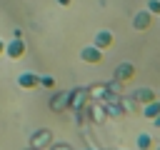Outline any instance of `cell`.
<instances>
[{
  "label": "cell",
  "mask_w": 160,
  "mask_h": 150,
  "mask_svg": "<svg viewBox=\"0 0 160 150\" xmlns=\"http://www.w3.org/2000/svg\"><path fill=\"white\" fill-rule=\"evenodd\" d=\"M140 112H142V118H145V120H152V118L160 112V98H155V100L145 102V105L140 108Z\"/></svg>",
  "instance_id": "cell-12"
},
{
  "label": "cell",
  "mask_w": 160,
  "mask_h": 150,
  "mask_svg": "<svg viewBox=\"0 0 160 150\" xmlns=\"http://www.w3.org/2000/svg\"><path fill=\"white\" fill-rule=\"evenodd\" d=\"M88 95H90L92 100H105V98H108V88H105V85H95V88L88 90Z\"/></svg>",
  "instance_id": "cell-15"
},
{
  "label": "cell",
  "mask_w": 160,
  "mask_h": 150,
  "mask_svg": "<svg viewBox=\"0 0 160 150\" xmlns=\"http://www.w3.org/2000/svg\"><path fill=\"white\" fill-rule=\"evenodd\" d=\"M112 42H115V38H112V32H110V30H98V32H95L92 45H95V48H100L102 52H105L108 48H112Z\"/></svg>",
  "instance_id": "cell-7"
},
{
  "label": "cell",
  "mask_w": 160,
  "mask_h": 150,
  "mask_svg": "<svg viewBox=\"0 0 160 150\" xmlns=\"http://www.w3.org/2000/svg\"><path fill=\"white\" fill-rule=\"evenodd\" d=\"M145 10H150L152 12V18L155 15H160V0H148V8Z\"/></svg>",
  "instance_id": "cell-18"
},
{
  "label": "cell",
  "mask_w": 160,
  "mask_h": 150,
  "mask_svg": "<svg viewBox=\"0 0 160 150\" xmlns=\"http://www.w3.org/2000/svg\"><path fill=\"white\" fill-rule=\"evenodd\" d=\"M28 150H38V148H28Z\"/></svg>",
  "instance_id": "cell-23"
},
{
  "label": "cell",
  "mask_w": 160,
  "mask_h": 150,
  "mask_svg": "<svg viewBox=\"0 0 160 150\" xmlns=\"http://www.w3.org/2000/svg\"><path fill=\"white\" fill-rule=\"evenodd\" d=\"M88 98H90V95H88V90H85V88H75V90H70V92H68V108H72V110L78 112V110L85 105V100H88Z\"/></svg>",
  "instance_id": "cell-2"
},
{
  "label": "cell",
  "mask_w": 160,
  "mask_h": 150,
  "mask_svg": "<svg viewBox=\"0 0 160 150\" xmlns=\"http://www.w3.org/2000/svg\"><path fill=\"white\" fill-rule=\"evenodd\" d=\"M18 85H20L22 90L40 88V75H35V72H20V75H18Z\"/></svg>",
  "instance_id": "cell-8"
},
{
  "label": "cell",
  "mask_w": 160,
  "mask_h": 150,
  "mask_svg": "<svg viewBox=\"0 0 160 150\" xmlns=\"http://www.w3.org/2000/svg\"><path fill=\"white\" fill-rule=\"evenodd\" d=\"M150 122H152V125H155V128H158V130H160V112H158V115H155V118H152V120H150Z\"/></svg>",
  "instance_id": "cell-20"
},
{
  "label": "cell",
  "mask_w": 160,
  "mask_h": 150,
  "mask_svg": "<svg viewBox=\"0 0 160 150\" xmlns=\"http://www.w3.org/2000/svg\"><path fill=\"white\" fill-rule=\"evenodd\" d=\"M135 145H138V150H152V138L148 132H140L135 138Z\"/></svg>",
  "instance_id": "cell-14"
},
{
  "label": "cell",
  "mask_w": 160,
  "mask_h": 150,
  "mask_svg": "<svg viewBox=\"0 0 160 150\" xmlns=\"http://www.w3.org/2000/svg\"><path fill=\"white\" fill-rule=\"evenodd\" d=\"M40 88H55V78L52 75H40Z\"/></svg>",
  "instance_id": "cell-17"
},
{
  "label": "cell",
  "mask_w": 160,
  "mask_h": 150,
  "mask_svg": "<svg viewBox=\"0 0 160 150\" xmlns=\"http://www.w3.org/2000/svg\"><path fill=\"white\" fill-rule=\"evenodd\" d=\"M68 108V92H55L52 100H50V110L52 112H62Z\"/></svg>",
  "instance_id": "cell-13"
},
{
  "label": "cell",
  "mask_w": 160,
  "mask_h": 150,
  "mask_svg": "<svg viewBox=\"0 0 160 150\" xmlns=\"http://www.w3.org/2000/svg\"><path fill=\"white\" fill-rule=\"evenodd\" d=\"M70 2H72V0H58V5H62V8H68Z\"/></svg>",
  "instance_id": "cell-21"
},
{
  "label": "cell",
  "mask_w": 160,
  "mask_h": 150,
  "mask_svg": "<svg viewBox=\"0 0 160 150\" xmlns=\"http://www.w3.org/2000/svg\"><path fill=\"white\" fill-rule=\"evenodd\" d=\"M120 108H122V112L125 115H135V112H140V102L132 98V95H120Z\"/></svg>",
  "instance_id": "cell-9"
},
{
  "label": "cell",
  "mask_w": 160,
  "mask_h": 150,
  "mask_svg": "<svg viewBox=\"0 0 160 150\" xmlns=\"http://www.w3.org/2000/svg\"><path fill=\"white\" fill-rule=\"evenodd\" d=\"M152 150H160V145H158V148H152Z\"/></svg>",
  "instance_id": "cell-24"
},
{
  "label": "cell",
  "mask_w": 160,
  "mask_h": 150,
  "mask_svg": "<svg viewBox=\"0 0 160 150\" xmlns=\"http://www.w3.org/2000/svg\"><path fill=\"white\" fill-rule=\"evenodd\" d=\"M130 95H132L140 105H145V102H150V100H155V98H158V92H155L152 88H138V90H132Z\"/></svg>",
  "instance_id": "cell-10"
},
{
  "label": "cell",
  "mask_w": 160,
  "mask_h": 150,
  "mask_svg": "<svg viewBox=\"0 0 160 150\" xmlns=\"http://www.w3.org/2000/svg\"><path fill=\"white\" fill-rule=\"evenodd\" d=\"M105 88H108V92H115V95H122V82H120V80H112V82H108Z\"/></svg>",
  "instance_id": "cell-16"
},
{
  "label": "cell",
  "mask_w": 160,
  "mask_h": 150,
  "mask_svg": "<svg viewBox=\"0 0 160 150\" xmlns=\"http://www.w3.org/2000/svg\"><path fill=\"white\" fill-rule=\"evenodd\" d=\"M50 150H72L68 142H50Z\"/></svg>",
  "instance_id": "cell-19"
},
{
  "label": "cell",
  "mask_w": 160,
  "mask_h": 150,
  "mask_svg": "<svg viewBox=\"0 0 160 150\" xmlns=\"http://www.w3.org/2000/svg\"><path fill=\"white\" fill-rule=\"evenodd\" d=\"M112 75H115V80H120V82L125 85L128 80H132V78H135V65H132V62H120V65L115 68V72H112Z\"/></svg>",
  "instance_id": "cell-6"
},
{
  "label": "cell",
  "mask_w": 160,
  "mask_h": 150,
  "mask_svg": "<svg viewBox=\"0 0 160 150\" xmlns=\"http://www.w3.org/2000/svg\"><path fill=\"white\" fill-rule=\"evenodd\" d=\"M150 25H152V12L150 10H138L132 15V28L135 30H148Z\"/></svg>",
  "instance_id": "cell-5"
},
{
  "label": "cell",
  "mask_w": 160,
  "mask_h": 150,
  "mask_svg": "<svg viewBox=\"0 0 160 150\" xmlns=\"http://www.w3.org/2000/svg\"><path fill=\"white\" fill-rule=\"evenodd\" d=\"M5 52V40H0V55Z\"/></svg>",
  "instance_id": "cell-22"
},
{
  "label": "cell",
  "mask_w": 160,
  "mask_h": 150,
  "mask_svg": "<svg viewBox=\"0 0 160 150\" xmlns=\"http://www.w3.org/2000/svg\"><path fill=\"white\" fill-rule=\"evenodd\" d=\"M50 142H52V132H50L48 128H42V130H38V132H32V138H30V148H38V150L50 148Z\"/></svg>",
  "instance_id": "cell-3"
},
{
  "label": "cell",
  "mask_w": 160,
  "mask_h": 150,
  "mask_svg": "<svg viewBox=\"0 0 160 150\" xmlns=\"http://www.w3.org/2000/svg\"><path fill=\"white\" fill-rule=\"evenodd\" d=\"M25 40L22 38H15V40H10V42H5V52L2 55H8L10 60H20V58H25Z\"/></svg>",
  "instance_id": "cell-1"
},
{
  "label": "cell",
  "mask_w": 160,
  "mask_h": 150,
  "mask_svg": "<svg viewBox=\"0 0 160 150\" xmlns=\"http://www.w3.org/2000/svg\"><path fill=\"white\" fill-rule=\"evenodd\" d=\"M80 60H85L88 65H100L102 62V50L95 48V45H88L80 50Z\"/></svg>",
  "instance_id": "cell-4"
},
{
  "label": "cell",
  "mask_w": 160,
  "mask_h": 150,
  "mask_svg": "<svg viewBox=\"0 0 160 150\" xmlns=\"http://www.w3.org/2000/svg\"><path fill=\"white\" fill-rule=\"evenodd\" d=\"M88 115H90L92 122H102V120H108V112H105V105H102V102H92V105L88 108Z\"/></svg>",
  "instance_id": "cell-11"
},
{
  "label": "cell",
  "mask_w": 160,
  "mask_h": 150,
  "mask_svg": "<svg viewBox=\"0 0 160 150\" xmlns=\"http://www.w3.org/2000/svg\"><path fill=\"white\" fill-rule=\"evenodd\" d=\"M158 98H160V95H158Z\"/></svg>",
  "instance_id": "cell-25"
}]
</instances>
